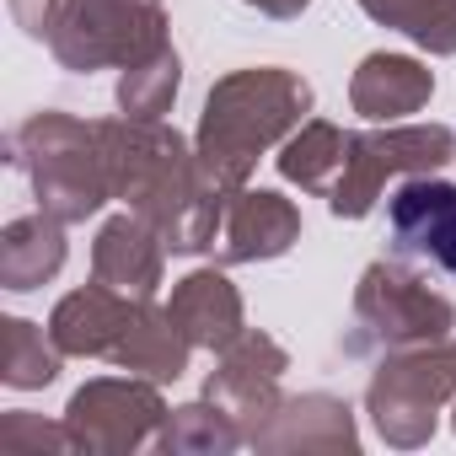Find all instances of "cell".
I'll list each match as a JSON object with an SVG mask.
<instances>
[{
    "mask_svg": "<svg viewBox=\"0 0 456 456\" xmlns=\"http://www.w3.org/2000/svg\"><path fill=\"white\" fill-rule=\"evenodd\" d=\"M312 108L306 81L285 76V70H242L232 81H220L209 92L204 108V129H199V161L209 183H242L253 156L301 113Z\"/></svg>",
    "mask_w": 456,
    "mask_h": 456,
    "instance_id": "cell-1",
    "label": "cell"
},
{
    "mask_svg": "<svg viewBox=\"0 0 456 456\" xmlns=\"http://www.w3.org/2000/svg\"><path fill=\"white\" fill-rule=\"evenodd\" d=\"M22 145H33V156H17L33 172V188L44 199V209H54L60 220H81L108 199V156H102V129H81L70 118H33L22 129Z\"/></svg>",
    "mask_w": 456,
    "mask_h": 456,
    "instance_id": "cell-2",
    "label": "cell"
},
{
    "mask_svg": "<svg viewBox=\"0 0 456 456\" xmlns=\"http://www.w3.org/2000/svg\"><path fill=\"white\" fill-rule=\"evenodd\" d=\"M54 54L70 70H97L108 60L140 65L161 44V6L156 0H70V17L54 28Z\"/></svg>",
    "mask_w": 456,
    "mask_h": 456,
    "instance_id": "cell-3",
    "label": "cell"
},
{
    "mask_svg": "<svg viewBox=\"0 0 456 456\" xmlns=\"http://www.w3.org/2000/svg\"><path fill=\"white\" fill-rule=\"evenodd\" d=\"M349 151L354 156H344V172L333 183V215H365L387 172L445 167L456 140H451V129L429 124V129H397V134H376V140H349Z\"/></svg>",
    "mask_w": 456,
    "mask_h": 456,
    "instance_id": "cell-4",
    "label": "cell"
},
{
    "mask_svg": "<svg viewBox=\"0 0 456 456\" xmlns=\"http://www.w3.org/2000/svg\"><path fill=\"white\" fill-rule=\"evenodd\" d=\"M456 381V354H419V360H397L376 376L370 387V413L381 424L387 440L413 445L435 429V403L451 392Z\"/></svg>",
    "mask_w": 456,
    "mask_h": 456,
    "instance_id": "cell-5",
    "label": "cell"
},
{
    "mask_svg": "<svg viewBox=\"0 0 456 456\" xmlns=\"http://www.w3.org/2000/svg\"><path fill=\"white\" fill-rule=\"evenodd\" d=\"M161 413L167 408L151 387L92 381L70 397V413H65L70 429L65 435H70V445H86V451H124V445H140Z\"/></svg>",
    "mask_w": 456,
    "mask_h": 456,
    "instance_id": "cell-6",
    "label": "cell"
},
{
    "mask_svg": "<svg viewBox=\"0 0 456 456\" xmlns=\"http://www.w3.org/2000/svg\"><path fill=\"white\" fill-rule=\"evenodd\" d=\"M360 317L387 338V344H440L451 328V306L429 296L419 280L376 264L360 285Z\"/></svg>",
    "mask_w": 456,
    "mask_h": 456,
    "instance_id": "cell-7",
    "label": "cell"
},
{
    "mask_svg": "<svg viewBox=\"0 0 456 456\" xmlns=\"http://www.w3.org/2000/svg\"><path fill=\"white\" fill-rule=\"evenodd\" d=\"M392 242L408 258H424L445 274H456V188L451 183H403L392 193Z\"/></svg>",
    "mask_w": 456,
    "mask_h": 456,
    "instance_id": "cell-8",
    "label": "cell"
},
{
    "mask_svg": "<svg viewBox=\"0 0 456 456\" xmlns=\"http://www.w3.org/2000/svg\"><path fill=\"white\" fill-rule=\"evenodd\" d=\"M129 322H134V306H124L108 285H97V290H81V296L60 301L54 344L70 349V354H118Z\"/></svg>",
    "mask_w": 456,
    "mask_h": 456,
    "instance_id": "cell-9",
    "label": "cell"
},
{
    "mask_svg": "<svg viewBox=\"0 0 456 456\" xmlns=\"http://www.w3.org/2000/svg\"><path fill=\"white\" fill-rule=\"evenodd\" d=\"M301 220L280 193H242L225 215V258H274L296 242Z\"/></svg>",
    "mask_w": 456,
    "mask_h": 456,
    "instance_id": "cell-10",
    "label": "cell"
},
{
    "mask_svg": "<svg viewBox=\"0 0 456 456\" xmlns=\"http://www.w3.org/2000/svg\"><path fill=\"white\" fill-rule=\"evenodd\" d=\"M167 317L177 322V333L188 344H232V333L242 322V301L220 274H193V280L177 285Z\"/></svg>",
    "mask_w": 456,
    "mask_h": 456,
    "instance_id": "cell-11",
    "label": "cell"
},
{
    "mask_svg": "<svg viewBox=\"0 0 456 456\" xmlns=\"http://www.w3.org/2000/svg\"><path fill=\"white\" fill-rule=\"evenodd\" d=\"M429 70H419L413 60H397V54H370L354 76V108L365 118H403L413 113L424 97H429Z\"/></svg>",
    "mask_w": 456,
    "mask_h": 456,
    "instance_id": "cell-12",
    "label": "cell"
},
{
    "mask_svg": "<svg viewBox=\"0 0 456 456\" xmlns=\"http://www.w3.org/2000/svg\"><path fill=\"white\" fill-rule=\"evenodd\" d=\"M156 269H161V253L151 248L145 220H129L124 215V220H113L108 232L97 237V285L145 296L156 285Z\"/></svg>",
    "mask_w": 456,
    "mask_h": 456,
    "instance_id": "cell-13",
    "label": "cell"
},
{
    "mask_svg": "<svg viewBox=\"0 0 456 456\" xmlns=\"http://www.w3.org/2000/svg\"><path fill=\"white\" fill-rule=\"evenodd\" d=\"M60 264H65V242H60L54 220H17V225H6V242H0V274H6L12 290L44 285Z\"/></svg>",
    "mask_w": 456,
    "mask_h": 456,
    "instance_id": "cell-14",
    "label": "cell"
},
{
    "mask_svg": "<svg viewBox=\"0 0 456 456\" xmlns=\"http://www.w3.org/2000/svg\"><path fill=\"white\" fill-rule=\"evenodd\" d=\"M376 22L403 28L435 54H456V0H360Z\"/></svg>",
    "mask_w": 456,
    "mask_h": 456,
    "instance_id": "cell-15",
    "label": "cell"
},
{
    "mask_svg": "<svg viewBox=\"0 0 456 456\" xmlns=\"http://www.w3.org/2000/svg\"><path fill=\"white\" fill-rule=\"evenodd\" d=\"M344 151H349V140H344L338 129L312 124V129H301V140L285 145L280 167H285V177H296L301 188H333L338 172H344Z\"/></svg>",
    "mask_w": 456,
    "mask_h": 456,
    "instance_id": "cell-16",
    "label": "cell"
},
{
    "mask_svg": "<svg viewBox=\"0 0 456 456\" xmlns=\"http://www.w3.org/2000/svg\"><path fill=\"white\" fill-rule=\"evenodd\" d=\"M172 97H177V54H172V49H156L151 60H140V65L124 76V86H118L124 113H129V118H145V124L161 118Z\"/></svg>",
    "mask_w": 456,
    "mask_h": 456,
    "instance_id": "cell-17",
    "label": "cell"
},
{
    "mask_svg": "<svg viewBox=\"0 0 456 456\" xmlns=\"http://www.w3.org/2000/svg\"><path fill=\"white\" fill-rule=\"evenodd\" d=\"M60 370L54 349L44 344V333L22 317L6 322V349H0V376H6L12 387H49Z\"/></svg>",
    "mask_w": 456,
    "mask_h": 456,
    "instance_id": "cell-18",
    "label": "cell"
},
{
    "mask_svg": "<svg viewBox=\"0 0 456 456\" xmlns=\"http://www.w3.org/2000/svg\"><path fill=\"white\" fill-rule=\"evenodd\" d=\"M65 6V0H12L17 22L33 33V38H54V12Z\"/></svg>",
    "mask_w": 456,
    "mask_h": 456,
    "instance_id": "cell-19",
    "label": "cell"
},
{
    "mask_svg": "<svg viewBox=\"0 0 456 456\" xmlns=\"http://www.w3.org/2000/svg\"><path fill=\"white\" fill-rule=\"evenodd\" d=\"M253 6H264V12H274V17H290V12L306 6V0H253Z\"/></svg>",
    "mask_w": 456,
    "mask_h": 456,
    "instance_id": "cell-20",
    "label": "cell"
}]
</instances>
